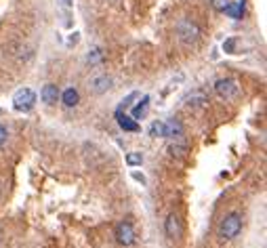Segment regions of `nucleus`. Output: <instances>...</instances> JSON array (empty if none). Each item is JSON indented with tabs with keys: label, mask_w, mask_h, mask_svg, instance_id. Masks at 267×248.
I'll return each instance as SVG.
<instances>
[{
	"label": "nucleus",
	"mask_w": 267,
	"mask_h": 248,
	"mask_svg": "<svg viewBox=\"0 0 267 248\" xmlns=\"http://www.w3.org/2000/svg\"><path fill=\"white\" fill-rule=\"evenodd\" d=\"M240 229H242V217L238 212H231V215H227L219 223V235H221L223 240H234L240 233Z\"/></svg>",
	"instance_id": "obj_1"
},
{
	"label": "nucleus",
	"mask_w": 267,
	"mask_h": 248,
	"mask_svg": "<svg viewBox=\"0 0 267 248\" xmlns=\"http://www.w3.org/2000/svg\"><path fill=\"white\" fill-rule=\"evenodd\" d=\"M215 93L221 99L229 101V99H236L240 95V87H238V82L234 78H219L215 82Z\"/></svg>",
	"instance_id": "obj_2"
},
{
	"label": "nucleus",
	"mask_w": 267,
	"mask_h": 248,
	"mask_svg": "<svg viewBox=\"0 0 267 248\" xmlns=\"http://www.w3.org/2000/svg\"><path fill=\"white\" fill-rule=\"evenodd\" d=\"M114 235H116V242L120 246H133L137 242V231H135L131 221H120L118 225H116Z\"/></svg>",
	"instance_id": "obj_3"
},
{
	"label": "nucleus",
	"mask_w": 267,
	"mask_h": 248,
	"mask_svg": "<svg viewBox=\"0 0 267 248\" xmlns=\"http://www.w3.org/2000/svg\"><path fill=\"white\" fill-rule=\"evenodd\" d=\"M36 105V93L32 89H19L13 97V108L17 112H30Z\"/></svg>",
	"instance_id": "obj_4"
},
{
	"label": "nucleus",
	"mask_w": 267,
	"mask_h": 248,
	"mask_svg": "<svg viewBox=\"0 0 267 248\" xmlns=\"http://www.w3.org/2000/svg\"><path fill=\"white\" fill-rule=\"evenodd\" d=\"M198 36H200V32H198V28H196L194 23L183 21L181 26H179V40H181L185 46L194 44L196 40H198Z\"/></svg>",
	"instance_id": "obj_5"
},
{
	"label": "nucleus",
	"mask_w": 267,
	"mask_h": 248,
	"mask_svg": "<svg viewBox=\"0 0 267 248\" xmlns=\"http://www.w3.org/2000/svg\"><path fill=\"white\" fill-rule=\"evenodd\" d=\"M164 231L170 240H175L181 235V219L175 215V212H170V215L166 217V223H164Z\"/></svg>",
	"instance_id": "obj_6"
},
{
	"label": "nucleus",
	"mask_w": 267,
	"mask_h": 248,
	"mask_svg": "<svg viewBox=\"0 0 267 248\" xmlns=\"http://www.w3.org/2000/svg\"><path fill=\"white\" fill-rule=\"evenodd\" d=\"M112 87V78L108 74H101V76H95L91 80V91L95 93V95H103V93H108Z\"/></svg>",
	"instance_id": "obj_7"
},
{
	"label": "nucleus",
	"mask_w": 267,
	"mask_h": 248,
	"mask_svg": "<svg viewBox=\"0 0 267 248\" xmlns=\"http://www.w3.org/2000/svg\"><path fill=\"white\" fill-rule=\"evenodd\" d=\"M183 135V124L177 120V118H170V120L164 122V137L168 139H179Z\"/></svg>",
	"instance_id": "obj_8"
},
{
	"label": "nucleus",
	"mask_w": 267,
	"mask_h": 248,
	"mask_svg": "<svg viewBox=\"0 0 267 248\" xmlns=\"http://www.w3.org/2000/svg\"><path fill=\"white\" fill-rule=\"evenodd\" d=\"M185 103L190 105V108H204L208 103V97L204 91H192L188 97H185Z\"/></svg>",
	"instance_id": "obj_9"
},
{
	"label": "nucleus",
	"mask_w": 267,
	"mask_h": 248,
	"mask_svg": "<svg viewBox=\"0 0 267 248\" xmlns=\"http://www.w3.org/2000/svg\"><path fill=\"white\" fill-rule=\"evenodd\" d=\"M40 97L46 105H55L57 101H59V91H57L55 85H44L42 91H40Z\"/></svg>",
	"instance_id": "obj_10"
},
{
	"label": "nucleus",
	"mask_w": 267,
	"mask_h": 248,
	"mask_svg": "<svg viewBox=\"0 0 267 248\" xmlns=\"http://www.w3.org/2000/svg\"><path fill=\"white\" fill-rule=\"evenodd\" d=\"M59 99L63 101L65 108H76L78 101H80V95H78V91H76L74 87H69V89H65V91L61 93Z\"/></svg>",
	"instance_id": "obj_11"
},
{
	"label": "nucleus",
	"mask_w": 267,
	"mask_h": 248,
	"mask_svg": "<svg viewBox=\"0 0 267 248\" xmlns=\"http://www.w3.org/2000/svg\"><path fill=\"white\" fill-rule=\"evenodd\" d=\"M116 118H118V124H120L122 131H126V133H137L139 131L137 120H133V118H129V116H124L122 112H116Z\"/></svg>",
	"instance_id": "obj_12"
},
{
	"label": "nucleus",
	"mask_w": 267,
	"mask_h": 248,
	"mask_svg": "<svg viewBox=\"0 0 267 248\" xmlns=\"http://www.w3.org/2000/svg\"><path fill=\"white\" fill-rule=\"evenodd\" d=\"M147 110H149V97L145 95V97L133 108V120H141V118H145V116H147Z\"/></svg>",
	"instance_id": "obj_13"
},
{
	"label": "nucleus",
	"mask_w": 267,
	"mask_h": 248,
	"mask_svg": "<svg viewBox=\"0 0 267 248\" xmlns=\"http://www.w3.org/2000/svg\"><path fill=\"white\" fill-rule=\"evenodd\" d=\"M103 59H106V53H103V49H93V51L86 55V63L97 65V63L103 61Z\"/></svg>",
	"instance_id": "obj_14"
},
{
	"label": "nucleus",
	"mask_w": 267,
	"mask_h": 248,
	"mask_svg": "<svg viewBox=\"0 0 267 248\" xmlns=\"http://www.w3.org/2000/svg\"><path fill=\"white\" fill-rule=\"evenodd\" d=\"M149 137H164V122L154 120L149 124Z\"/></svg>",
	"instance_id": "obj_15"
},
{
	"label": "nucleus",
	"mask_w": 267,
	"mask_h": 248,
	"mask_svg": "<svg viewBox=\"0 0 267 248\" xmlns=\"http://www.w3.org/2000/svg\"><path fill=\"white\" fill-rule=\"evenodd\" d=\"M168 151H170V156L183 158L185 151H188V145H185V143H170V145H168Z\"/></svg>",
	"instance_id": "obj_16"
},
{
	"label": "nucleus",
	"mask_w": 267,
	"mask_h": 248,
	"mask_svg": "<svg viewBox=\"0 0 267 248\" xmlns=\"http://www.w3.org/2000/svg\"><path fill=\"white\" fill-rule=\"evenodd\" d=\"M143 162V156L139 151H131V153H126V164L129 167H139V164Z\"/></svg>",
	"instance_id": "obj_17"
},
{
	"label": "nucleus",
	"mask_w": 267,
	"mask_h": 248,
	"mask_svg": "<svg viewBox=\"0 0 267 248\" xmlns=\"http://www.w3.org/2000/svg\"><path fill=\"white\" fill-rule=\"evenodd\" d=\"M211 5H213L217 11H225L227 5H229V0H211Z\"/></svg>",
	"instance_id": "obj_18"
},
{
	"label": "nucleus",
	"mask_w": 267,
	"mask_h": 248,
	"mask_svg": "<svg viewBox=\"0 0 267 248\" xmlns=\"http://www.w3.org/2000/svg\"><path fill=\"white\" fill-rule=\"evenodd\" d=\"M223 49H225L227 53H234V49H236V40H234V38L225 40V42H223Z\"/></svg>",
	"instance_id": "obj_19"
},
{
	"label": "nucleus",
	"mask_w": 267,
	"mask_h": 248,
	"mask_svg": "<svg viewBox=\"0 0 267 248\" xmlns=\"http://www.w3.org/2000/svg\"><path fill=\"white\" fill-rule=\"evenodd\" d=\"M131 177H133L135 181H139V183H145V175H143V173H137V171H133V173H131Z\"/></svg>",
	"instance_id": "obj_20"
},
{
	"label": "nucleus",
	"mask_w": 267,
	"mask_h": 248,
	"mask_svg": "<svg viewBox=\"0 0 267 248\" xmlns=\"http://www.w3.org/2000/svg\"><path fill=\"white\" fill-rule=\"evenodd\" d=\"M7 135H9V133H7V128H5L3 124H0V145H3L5 141H7Z\"/></svg>",
	"instance_id": "obj_21"
},
{
	"label": "nucleus",
	"mask_w": 267,
	"mask_h": 248,
	"mask_svg": "<svg viewBox=\"0 0 267 248\" xmlns=\"http://www.w3.org/2000/svg\"><path fill=\"white\" fill-rule=\"evenodd\" d=\"M63 3H65V5H69V0H63Z\"/></svg>",
	"instance_id": "obj_22"
}]
</instances>
